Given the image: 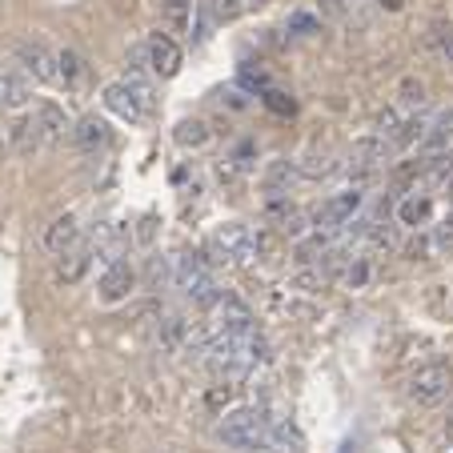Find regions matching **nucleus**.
I'll return each mask as SVG.
<instances>
[{
  "instance_id": "obj_1",
  "label": "nucleus",
  "mask_w": 453,
  "mask_h": 453,
  "mask_svg": "<svg viewBox=\"0 0 453 453\" xmlns=\"http://www.w3.org/2000/svg\"><path fill=\"white\" fill-rule=\"evenodd\" d=\"M269 413L265 410H233L229 418L217 426V441L229 445V449H249L261 453L269 449Z\"/></svg>"
},
{
  "instance_id": "obj_2",
  "label": "nucleus",
  "mask_w": 453,
  "mask_h": 453,
  "mask_svg": "<svg viewBox=\"0 0 453 453\" xmlns=\"http://www.w3.org/2000/svg\"><path fill=\"white\" fill-rule=\"evenodd\" d=\"M205 249L217 257V261H225V265H245V261H253V253H257L253 229L241 225V221H225L209 233Z\"/></svg>"
},
{
  "instance_id": "obj_3",
  "label": "nucleus",
  "mask_w": 453,
  "mask_h": 453,
  "mask_svg": "<svg viewBox=\"0 0 453 453\" xmlns=\"http://www.w3.org/2000/svg\"><path fill=\"white\" fill-rule=\"evenodd\" d=\"M449 389H453V365H441V361L418 369L410 381V397L418 405H441L449 397Z\"/></svg>"
},
{
  "instance_id": "obj_4",
  "label": "nucleus",
  "mask_w": 453,
  "mask_h": 453,
  "mask_svg": "<svg viewBox=\"0 0 453 453\" xmlns=\"http://www.w3.org/2000/svg\"><path fill=\"white\" fill-rule=\"evenodd\" d=\"M141 52H145L149 73H153V77H161V81H173L180 73V65H185V52H180V44L173 41L169 33H153Z\"/></svg>"
},
{
  "instance_id": "obj_5",
  "label": "nucleus",
  "mask_w": 453,
  "mask_h": 453,
  "mask_svg": "<svg viewBox=\"0 0 453 453\" xmlns=\"http://www.w3.org/2000/svg\"><path fill=\"white\" fill-rule=\"evenodd\" d=\"M361 209V193L357 188H345V193H334V197H326L321 205L313 209V229L329 233V229H345V225L353 221V213Z\"/></svg>"
},
{
  "instance_id": "obj_6",
  "label": "nucleus",
  "mask_w": 453,
  "mask_h": 453,
  "mask_svg": "<svg viewBox=\"0 0 453 453\" xmlns=\"http://www.w3.org/2000/svg\"><path fill=\"white\" fill-rule=\"evenodd\" d=\"M137 289V269L128 265V261H109L101 273V281H96V297H101V305H120V301H128V293Z\"/></svg>"
},
{
  "instance_id": "obj_7",
  "label": "nucleus",
  "mask_w": 453,
  "mask_h": 453,
  "mask_svg": "<svg viewBox=\"0 0 453 453\" xmlns=\"http://www.w3.org/2000/svg\"><path fill=\"white\" fill-rule=\"evenodd\" d=\"M213 309H217V326H221V334L245 337V334H253V329H257L253 309H249L237 293H221V301H217Z\"/></svg>"
},
{
  "instance_id": "obj_8",
  "label": "nucleus",
  "mask_w": 453,
  "mask_h": 453,
  "mask_svg": "<svg viewBox=\"0 0 453 453\" xmlns=\"http://www.w3.org/2000/svg\"><path fill=\"white\" fill-rule=\"evenodd\" d=\"M101 104H104V112H112V117L128 120V125H141V120L149 117V109H145V104H141L133 93H128L125 81H112V85H104Z\"/></svg>"
},
{
  "instance_id": "obj_9",
  "label": "nucleus",
  "mask_w": 453,
  "mask_h": 453,
  "mask_svg": "<svg viewBox=\"0 0 453 453\" xmlns=\"http://www.w3.org/2000/svg\"><path fill=\"white\" fill-rule=\"evenodd\" d=\"M17 60H20V73L33 77L36 85H52L57 81V52H49L44 44H20Z\"/></svg>"
},
{
  "instance_id": "obj_10",
  "label": "nucleus",
  "mask_w": 453,
  "mask_h": 453,
  "mask_svg": "<svg viewBox=\"0 0 453 453\" xmlns=\"http://www.w3.org/2000/svg\"><path fill=\"white\" fill-rule=\"evenodd\" d=\"M209 273H213V265H209V257L201 253V249H180V253L173 257V285H177L180 293H188Z\"/></svg>"
},
{
  "instance_id": "obj_11",
  "label": "nucleus",
  "mask_w": 453,
  "mask_h": 453,
  "mask_svg": "<svg viewBox=\"0 0 453 453\" xmlns=\"http://www.w3.org/2000/svg\"><path fill=\"white\" fill-rule=\"evenodd\" d=\"M33 117H36V125H41L44 145H60L65 137H73V120L57 101H36Z\"/></svg>"
},
{
  "instance_id": "obj_12",
  "label": "nucleus",
  "mask_w": 453,
  "mask_h": 453,
  "mask_svg": "<svg viewBox=\"0 0 453 453\" xmlns=\"http://www.w3.org/2000/svg\"><path fill=\"white\" fill-rule=\"evenodd\" d=\"M385 157H389V141L385 137H361V141H353V153H349V173L353 177H365V173H373L377 165L385 161Z\"/></svg>"
},
{
  "instance_id": "obj_13",
  "label": "nucleus",
  "mask_w": 453,
  "mask_h": 453,
  "mask_svg": "<svg viewBox=\"0 0 453 453\" xmlns=\"http://www.w3.org/2000/svg\"><path fill=\"white\" fill-rule=\"evenodd\" d=\"M28 101H33V85L25 73L0 69V112H20Z\"/></svg>"
},
{
  "instance_id": "obj_14",
  "label": "nucleus",
  "mask_w": 453,
  "mask_h": 453,
  "mask_svg": "<svg viewBox=\"0 0 453 453\" xmlns=\"http://www.w3.org/2000/svg\"><path fill=\"white\" fill-rule=\"evenodd\" d=\"M112 141V128L104 117H96V112H88V117L77 120V128H73V145L81 149V153H96V149H104Z\"/></svg>"
},
{
  "instance_id": "obj_15",
  "label": "nucleus",
  "mask_w": 453,
  "mask_h": 453,
  "mask_svg": "<svg viewBox=\"0 0 453 453\" xmlns=\"http://www.w3.org/2000/svg\"><path fill=\"white\" fill-rule=\"evenodd\" d=\"M77 245H81V221L73 213L57 217V221L44 229V249H49L52 257H65L69 249H77Z\"/></svg>"
},
{
  "instance_id": "obj_16",
  "label": "nucleus",
  "mask_w": 453,
  "mask_h": 453,
  "mask_svg": "<svg viewBox=\"0 0 453 453\" xmlns=\"http://www.w3.org/2000/svg\"><path fill=\"white\" fill-rule=\"evenodd\" d=\"M88 81V65L77 49H60L57 52V85H65L69 93H81Z\"/></svg>"
},
{
  "instance_id": "obj_17",
  "label": "nucleus",
  "mask_w": 453,
  "mask_h": 453,
  "mask_svg": "<svg viewBox=\"0 0 453 453\" xmlns=\"http://www.w3.org/2000/svg\"><path fill=\"white\" fill-rule=\"evenodd\" d=\"M269 449L273 453H305V434L293 418H273L269 421Z\"/></svg>"
},
{
  "instance_id": "obj_18",
  "label": "nucleus",
  "mask_w": 453,
  "mask_h": 453,
  "mask_svg": "<svg viewBox=\"0 0 453 453\" xmlns=\"http://www.w3.org/2000/svg\"><path fill=\"white\" fill-rule=\"evenodd\" d=\"M41 145H44V137H41V125H36L33 112H28V117H17V120H12V128H9V149H17L20 157H33Z\"/></svg>"
},
{
  "instance_id": "obj_19",
  "label": "nucleus",
  "mask_w": 453,
  "mask_h": 453,
  "mask_svg": "<svg viewBox=\"0 0 453 453\" xmlns=\"http://www.w3.org/2000/svg\"><path fill=\"white\" fill-rule=\"evenodd\" d=\"M88 261H93V249L81 241L77 249H69V253L60 257V265H57V281L60 285H77L81 277L88 273Z\"/></svg>"
},
{
  "instance_id": "obj_20",
  "label": "nucleus",
  "mask_w": 453,
  "mask_h": 453,
  "mask_svg": "<svg viewBox=\"0 0 453 453\" xmlns=\"http://www.w3.org/2000/svg\"><path fill=\"white\" fill-rule=\"evenodd\" d=\"M434 217V193H410V197L397 205V221L410 225V229H421Z\"/></svg>"
},
{
  "instance_id": "obj_21",
  "label": "nucleus",
  "mask_w": 453,
  "mask_h": 453,
  "mask_svg": "<svg viewBox=\"0 0 453 453\" xmlns=\"http://www.w3.org/2000/svg\"><path fill=\"white\" fill-rule=\"evenodd\" d=\"M265 188L273 193V197H281V193H289V185L297 180V165L289 161V157H277V161H269V169H265Z\"/></svg>"
},
{
  "instance_id": "obj_22",
  "label": "nucleus",
  "mask_w": 453,
  "mask_h": 453,
  "mask_svg": "<svg viewBox=\"0 0 453 453\" xmlns=\"http://www.w3.org/2000/svg\"><path fill=\"white\" fill-rule=\"evenodd\" d=\"M173 141H177L180 149H205L209 145V125L205 120H180V125L173 128Z\"/></svg>"
},
{
  "instance_id": "obj_23",
  "label": "nucleus",
  "mask_w": 453,
  "mask_h": 453,
  "mask_svg": "<svg viewBox=\"0 0 453 453\" xmlns=\"http://www.w3.org/2000/svg\"><path fill=\"white\" fill-rule=\"evenodd\" d=\"M120 81H125V85H128V93H133V96H137V101H141V104H145V109H149V112H153V104H157V93H153V81H149V77H145V73H141V69H137V65H128V69H125V77H120Z\"/></svg>"
},
{
  "instance_id": "obj_24",
  "label": "nucleus",
  "mask_w": 453,
  "mask_h": 453,
  "mask_svg": "<svg viewBox=\"0 0 453 453\" xmlns=\"http://www.w3.org/2000/svg\"><path fill=\"white\" fill-rule=\"evenodd\" d=\"M188 12H193V0H161V17H165V28H169V33H185Z\"/></svg>"
},
{
  "instance_id": "obj_25",
  "label": "nucleus",
  "mask_w": 453,
  "mask_h": 453,
  "mask_svg": "<svg viewBox=\"0 0 453 453\" xmlns=\"http://www.w3.org/2000/svg\"><path fill=\"white\" fill-rule=\"evenodd\" d=\"M397 104H402V109H421V104H426V81L413 77V73L397 81Z\"/></svg>"
},
{
  "instance_id": "obj_26",
  "label": "nucleus",
  "mask_w": 453,
  "mask_h": 453,
  "mask_svg": "<svg viewBox=\"0 0 453 453\" xmlns=\"http://www.w3.org/2000/svg\"><path fill=\"white\" fill-rule=\"evenodd\" d=\"M293 165H297V177H305V180H321V177L334 173V161H329L326 153H305L301 161H293Z\"/></svg>"
},
{
  "instance_id": "obj_27",
  "label": "nucleus",
  "mask_w": 453,
  "mask_h": 453,
  "mask_svg": "<svg viewBox=\"0 0 453 453\" xmlns=\"http://www.w3.org/2000/svg\"><path fill=\"white\" fill-rule=\"evenodd\" d=\"M429 133H426V145L429 149H441L445 141H453V109H445V112H437V120L434 125H426Z\"/></svg>"
},
{
  "instance_id": "obj_28",
  "label": "nucleus",
  "mask_w": 453,
  "mask_h": 453,
  "mask_svg": "<svg viewBox=\"0 0 453 453\" xmlns=\"http://www.w3.org/2000/svg\"><path fill=\"white\" fill-rule=\"evenodd\" d=\"M413 141H426V120H402L397 133L389 137V149H410Z\"/></svg>"
},
{
  "instance_id": "obj_29",
  "label": "nucleus",
  "mask_w": 453,
  "mask_h": 453,
  "mask_svg": "<svg viewBox=\"0 0 453 453\" xmlns=\"http://www.w3.org/2000/svg\"><path fill=\"white\" fill-rule=\"evenodd\" d=\"M285 28H289L293 36H313L321 25H317V17H313V12L297 9V12H289V20H285Z\"/></svg>"
},
{
  "instance_id": "obj_30",
  "label": "nucleus",
  "mask_w": 453,
  "mask_h": 453,
  "mask_svg": "<svg viewBox=\"0 0 453 453\" xmlns=\"http://www.w3.org/2000/svg\"><path fill=\"white\" fill-rule=\"evenodd\" d=\"M237 17H245V0H213V20L217 25H233Z\"/></svg>"
},
{
  "instance_id": "obj_31",
  "label": "nucleus",
  "mask_w": 453,
  "mask_h": 453,
  "mask_svg": "<svg viewBox=\"0 0 453 453\" xmlns=\"http://www.w3.org/2000/svg\"><path fill=\"white\" fill-rule=\"evenodd\" d=\"M342 281H345V285H349V289H361V285H365V281H369V261H365V257H353L349 265H345Z\"/></svg>"
},
{
  "instance_id": "obj_32",
  "label": "nucleus",
  "mask_w": 453,
  "mask_h": 453,
  "mask_svg": "<svg viewBox=\"0 0 453 453\" xmlns=\"http://www.w3.org/2000/svg\"><path fill=\"white\" fill-rule=\"evenodd\" d=\"M261 101H265V109L281 112V117H289V112L297 109V104H293V96H285L281 88H265V93H261Z\"/></svg>"
},
{
  "instance_id": "obj_33",
  "label": "nucleus",
  "mask_w": 453,
  "mask_h": 453,
  "mask_svg": "<svg viewBox=\"0 0 453 453\" xmlns=\"http://www.w3.org/2000/svg\"><path fill=\"white\" fill-rule=\"evenodd\" d=\"M173 277V261H161V257H153V261H149V289H161L165 281H169Z\"/></svg>"
},
{
  "instance_id": "obj_34",
  "label": "nucleus",
  "mask_w": 453,
  "mask_h": 453,
  "mask_svg": "<svg viewBox=\"0 0 453 453\" xmlns=\"http://www.w3.org/2000/svg\"><path fill=\"white\" fill-rule=\"evenodd\" d=\"M397 125H402V117H397V109H381V112H377V137H385V141H389V137H394V133H397Z\"/></svg>"
},
{
  "instance_id": "obj_35",
  "label": "nucleus",
  "mask_w": 453,
  "mask_h": 453,
  "mask_svg": "<svg viewBox=\"0 0 453 453\" xmlns=\"http://www.w3.org/2000/svg\"><path fill=\"white\" fill-rule=\"evenodd\" d=\"M321 285H326V277H321V269H317V273H309V269H305V273H297V277H293V285H289V289H297V293H317V289H321Z\"/></svg>"
},
{
  "instance_id": "obj_36",
  "label": "nucleus",
  "mask_w": 453,
  "mask_h": 453,
  "mask_svg": "<svg viewBox=\"0 0 453 453\" xmlns=\"http://www.w3.org/2000/svg\"><path fill=\"white\" fill-rule=\"evenodd\" d=\"M429 249H437V245H434V237H426V233H421V237H413L410 245H405V257H410V261H426Z\"/></svg>"
},
{
  "instance_id": "obj_37",
  "label": "nucleus",
  "mask_w": 453,
  "mask_h": 453,
  "mask_svg": "<svg viewBox=\"0 0 453 453\" xmlns=\"http://www.w3.org/2000/svg\"><path fill=\"white\" fill-rule=\"evenodd\" d=\"M434 245H437V249H453V209L441 217V225H437V233H434Z\"/></svg>"
},
{
  "instance_id": "obj_38",
  "label": "nucleus",
  "mask_w": 453,
  "mask_h": 453,
  "mask_svg": "<svg viewBox=\"0 0 453 453\" xmlns=\"http://www.w3.org/2000/svg\"><path fill=\"white\" fill-rule=\"evenodd\" d=\"M209 405H213V410H221V405H229L233 402V385H213V389H209V397H205Z\"/></svg>"
},
{
  "instance_id": "obj_39",
  "label": "nucleus",
  "mask_w": 453,
  "mask_h": 453,
  "mask_svg": "<svg viewBox=\"0 0 453 453\" xmlns=\"http://www.w3.org/2000/svg\"><path fill=\"white\" fill-rule=\"evenodd\" d=\"M437 49H441V57L453 65V28H437Z\"/></svg>"
},
{
  "instance_id": "obj_40",
  "label": "nucleus",
  "mask_w": 453,
  "mask_h": 453,
  "mask_svg": "<svg viewBox=\"0 0 453 453\" xmlns=\"http://www.w3.org/2000/svg\"><path fill=\"white\" fill-rule=\"evenodd\" d=\"M321 4V17H342L345 12V0H317Z\"/></svg>"
},
{
  "instance_id": "obj_41",
  "label": "nucleus",
  "mask_w": 453,
  "mask_h": 453,
  "mask_svg": "<svg viewBox=\"0 0 453 453\" xmlns=\"http://www.w3.org/2000/svg\"><path fill=\"white\" fill-rule=\"evenodd\" d=\"M153 225H157V217H141V229H137L141 245H149V241H153Z\"/></svg>"
},
{
  "instance_id": "obj_42",
  "label": "nucleus",
  "mask_w": 453,
  "mask_h": 453,
  "mask_svg": "<svg viewBox=\"0 0 453 453\" xmlns=\"http://www.w3.org/2000/svg\"><path fill=\"white\" fill-rule=\"evenodd\" d=\"M269 0H245V12H257V9H265Z\"/></svg>"
},
{
  "instance_id": "obj_43",
  "label": "nucleus",
  "mask_w": 453,
  "mask_h": 453,
  "mask_svg": "<svg viewBox=\"0 0 453 453\" xmlns=\"http://www.w3.org/2000/svg\"><path fill=\"white\" fill-rule=\"evenodd\" d=\"M381 4H385V9H394V12L402 9V0H381Z\"/></svg>"
},
{
  "instance_id": "obj_44",
  "label": "nucleus",
  "mask_w": 453,
  "mask_h": 453,
  "mask_svg": "<svg viewBox=\"0 0 453 453\" xmlns=\"http://www.w3.org/2000/svg\"><path fill=\"white\" fill-rule=\"evenodd\" d=\"M4 153H9V137H0V161H4Z\"/></svg>"
},
{
  "instance_id": "obj_45",
  "label": "nucleus",
  "mask_w": 453,
  "mask_h": 453,
  "mask_svg": "<svg viewBox=\"0 0 453 453\" xmlns=\"http://www.w3.org/2000/svg\"><path fill=\"white\" fill-rule=\"evenodd\" d=\"M445 429H449V437H453V421H449V426H445Z\"/></svg>"
},
{
  "instance_id": "obj_46",
  "label": "nucleus",
  "mask_w": 453,
  "mask_h": 453,
  "mask_svg": "<svg viewBox=\"0 0 453 453\" xmlns=\"http://www.w3.org/2000/svg\"><path fill=\"white\" fill-rule=\"evenodd\" d=\"M445 188H449V193H453V177H449V185H445Z\"/></svg>"
}]
</instances>
